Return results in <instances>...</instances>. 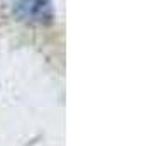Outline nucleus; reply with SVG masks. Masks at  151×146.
<instances>
[{
  "instance_id": "1",
  "label": "nucleus",
  "mask_w": 151,
  "mask_h": 146,
  "mask_svg": "<svg viewBox=\"0 0 151 146\" xmlns=\"http://www.w3.org/2000/svg\"><path fill=\"white\" fill-rule=\"evenodd\" d=\"M17 14L21 19L29 22H44L51 17L49 0H19Z\"/></svg>"
}]
</instances>
